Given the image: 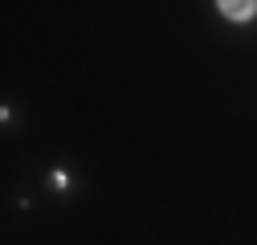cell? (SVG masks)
Instances as JSON below:
<instances>
[{
    "instance_id": "1",
    "label": "cell",
    "mask_w": 257,
    "mask_h": 245,
    "mask_svg": "<svg viewBox=\"0 0 257 245\" xmlns=\"http://www.w3.org/2000/svg\"><path fill=\"white\" fill-rule=\"evenodd\" d=\"M220 13L233 17V21H245V17L257 13V5H249V0H229V5H220Z\"/></svg>"
}]
</instances>
